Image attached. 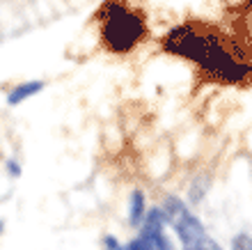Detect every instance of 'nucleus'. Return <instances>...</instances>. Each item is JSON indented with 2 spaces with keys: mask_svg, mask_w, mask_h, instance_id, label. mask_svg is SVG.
<instances>
[{
  "mask_svg": "<svg viewBox=\"0 0 252 250\" xmlns=\"http://www.w3.org/2000/svg\"><path fill=\"white\" fill-rule=\"evenodd\" d=\"M145 35V21L126 7H113L103 26V39L115 53H128Z\"/></svg>",
  "mask_w": 252,
  "mask_h": 250,
  "instance_id": "1",
  "label": "nucleus"
},
{
  "mask_svg": "<svg viewBox=\"0 0 252 250\" xmlns=\"http://www.w3.org/2000/svg\"><path fill=\"white\" fill-rule=\"evenodd\" d=\"M199 65L204 67L209 73L220 76V78L229 80V83L243 80L246 76L252 73L250 67L243 65V62H239V60H234L216 39H209V46H206L204 55H202V60H199Z\"/></svg>",
  "mask_w": 252,
  "mask_h": 250,
  "instance_id": "2",
  "label": "nucleus"
},
{
  "mask_svg": "<svg viewBox=\"0 0 252 250\" xmlns=\"http://www.w3.org/2000/svg\"><path fill=\"white\" fill-rule=\"evenodd\" d=\"M206 46H209V39L197 35L190 26L174 28L172 33L165 37V51L174 53V55H181V58H190L195 62L202 60Z\"/></svg>",
  "mask_w": 252,
  "mask_h": 250,
  "instance_id": "3",
  "label": "nucleus"
},
{
  "mask_svg": "<svg viewBox=\"0 0 252 250\" xmlns=\"http://www.w3.org/2000/svg\"><path fill=\"white\" fill-rule=\"evenodd\" d=\"M174 230H177V234L181 237V241H184V248L186 246H192V244H197L199 239H204V227H202V223H199L197 218L192 216L190 211H188L186 216L181 218L179 223L174 225Z\"/></svg>",
  "mask_w": 252,
  "mask_h": 250,
  "instance_id": "4",
  "label": "nucleus"
},
{
  "mask_svg": "<svg viewBox=\"0 0 252 250\" xmlns=\"http://www.w3.org/2000/svg\"><path fill=\"white\" fill-rule=\"evenodd\" d=\"M44 90V83L41 80H28V83H21V85H16L9 92V97H7V101H9V106H16V104H21V101H26V99H30L32 94H37V92H41Z\"/></svg>",
  "mask_w": 252,
  "mask_h": 250,
  "instance_id": "5",
  "label": "nucleus"
},
{
  "mask_svg": "<svg viewBox=\"0 0 252 250\" xmlns=\"http://www.w3.org/2000/svg\"><path fill=\"white\" fill-rule=\"evenodd\" d=\"M186 214H188V207L181 202L179 198H172V195H170V198L163 200V216H165V220L172 225V227L179 223Z\"/></svg>",
  "mask_w": 252,
  "mask_h": 250,
  "instance_id": "6",
  "label": "nucleus"
},
{
  "mask_svg": "<svg viewBox=\"0 0 252 250\" xmlns=\"http://www.w3.org/2000/svg\"><path fill=\"white\" fill-rule=\"evenodd\" d=\"M142 216H145V195L140 191H135L131 195V223L138 225L142 220Z\"/></svg>",
  "mask_w": 252,
  "mask_h": 250,
  "instance_id": "7",
  "label": "nucleus"
},
{
  "mask_svg": "<svg viewBox=\"0 0 252 250\" xmlns=\"http://www.w3.org/2000/svg\"><path fill=\"white\" fill-rule=\"evenodd\" d=\"M186 250H220V246L218 244H213L209 237H204V239H199L197 244H192V246H186Z\"/></svg>",
  "mask_w": 252,
  "mask_h": 250,
  "instance_id": "8",
  "label": "nucleus"
},
{
  "mask_svg": "<svg viewBox=\"0 0 252 250\" xmlns=\"http://www.w3.org/2000/svg\"><path fill=\"white\" fill-rule=\"evenodd\" d=\"M232 250H252V241L248 237H239L234 241V248Z\"/></svg>",
  "mask_w": 252,
  "mask_h": 250,
  "instance_id": "9",
  "label": "nucleus"
},
{
  "mask_svg": "<svg viewBox=\"0 0 252 250\" xmlns=\"http://www.w3.org/2000/svg\"><path fill=\"white\" fill-rule=\"evenodd\" d=\"M128 250H152V248L147 246L145 239H138V241H133V244L128 246Z\"/></svg>",
  "mask_w": 252,
  "mask_h": 250,
  "instance_id": "10",
  "label": "nucleus"
}]
</instances>
